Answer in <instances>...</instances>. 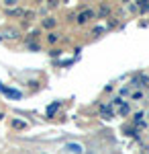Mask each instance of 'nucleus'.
<instances>
[{"label": "nucleus", "mask_w": 149, "mask_h": 154, "mask_svg": "<svg viewBox=\"0 0 149 154\" xmlns=\"http://www.w3.org/2000/svg\"><path fill=\"white\" fill-rule=\"evenodd\" d=\"M0 93H4V95L12 97V99H19V97H21V93H19V91H10V88H6V86H2V84H0Z\"/></svg>", "instance_id": "nucleus-1"}, {"label": "nucleus", "mask_w": 149, "mask_h": 154, "mask_svg": "<svg viewBox=\"0 0 149 154\" xmlns=\"http://www.w3.org/2000/svg\"><path fill=\"white\" fill-rule=\"evenodd\" d=\"M90 19H92V11H84L80 17H78V23H88Z\"/></svg>", "instance_id": "nucleus-2"}, {"label": "nucleus", "mask_w": 149, "mask_h": 154, "mask_svg": "<svg viewBox=\"0 0 149 154\" xmlns=\"http://www.w3.org/2000/svg\"><path fill=\"white\" fill-rule=\"evenodd\" d=\"M66 150H72L74 154H82V150H84V148H82L80 144H68V146H66Z\"/></svg>", "instance_id": "nucleus-3"}]
</instances>
